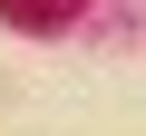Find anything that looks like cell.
<instances>
[{"label":"cell","mask_w":146,"mask_h":136,"mask_svg":"<svg viewBox=\"0 0 146 136\" xmlns=\"http://www.w3.org/2000/svg\"><path fill=\"white\" fill-rule=\"evenodd\" d=\"M88 0H0V20L10 29H58V20H78Z\"/></svg>","instance_id":"6da1fadb"}]
</instances>
